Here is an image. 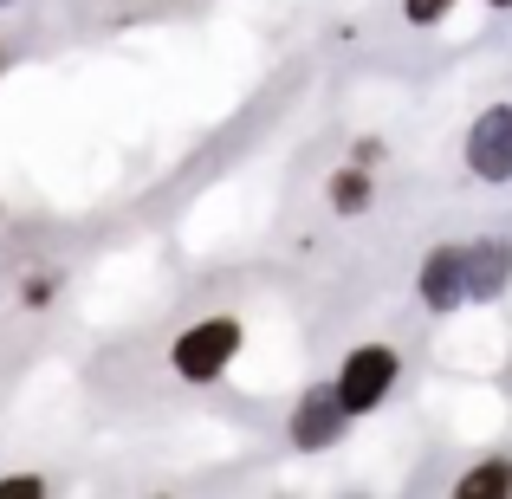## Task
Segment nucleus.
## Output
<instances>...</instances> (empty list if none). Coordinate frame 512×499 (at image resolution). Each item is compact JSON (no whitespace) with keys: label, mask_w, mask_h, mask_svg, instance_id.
Returning <instances> with one entry per match:
<instances>
[{"label":"nucleus","mask_w":512,"mask_h":499,"mask_svg":"<svg viewBox=\"0 0 512 499\" xmlns=\"http://www.w3.org/2000/svg\"><path fill=\"white\" fill-rule=\"evenodd\" d=\"M448 7H454V0H402V13H409L415 26H435V20H441Z\"/></svg>","instance_id":"1a4fd4ad"},{"label":"nucleus","mask_w":512,"mask_h":499,"mask_svg":"<svg viewBox=\"0 0 512 499\" xmlns=\"http://www.w3.org/2000/svg\"><path fill=\"white\" fill-rule=\"evenodd\" d=\"M344 402H338V389H305V402H299V415H292V441L299 448H331V441L344 435Z\"/></svg>","instance_id":"20e7f679"},{"label":"nucleus","mask_w":512,"mask_h":499,"mask_svg":"<svg viewBox=\"0 0 512 499\" xmlns=\"http://www.w3.org/2000/svg\"><path fill=\"white\" fill-rule=\"evenodd\" d=\"M389 383H396V350H383V344L350 350V357H344V376H338V402H344V415L376 409V402L389 396Z\"/></svg>","instance_id":"f03ea898"},{"label":"nucleus","mask_w":512,"mask_h":499,"mask_svg":"<svg viewBox=\"0 0 512 499\" xmlns=\"http://www.w3.org/2000/svg\"><path fill=\"white\" fill-rule=\"evenodd\" d=\"M422 299L435 305V312H454V305L467 299L461 292V247H435L422 260Z\"/></svg>","instance_id":"423d86ee"},{"label":"nucleus","mask_w":512,"mask_h":499,"mask_svg":"<svg viewBox=\"0 0 512 499\" xmlns=\"http://www.w3.org/2000/svg\"><path fill=\"white\" fill-rule=\"evenodd\" d=\"M0 499H39V480H0Z\"/></svg>","instance_id":"9d476101"},{"label":"nucleus","mask_w":512,"mask_h":499,"mask_svg":"<svg viewBox=\"0 0 512 499\" xmlns=\"http://www.w3.org/2000/svg\"><path fill=\"white\" fill-rule=\"evenodd\" d=\"M331 208H338V214H363V208H370V182H363L357 169L331 175Z\"/></svg>","instance_id":"6e6552de"},{"label":"nucleus","mask_w":512,"mask_h":499,"mask_svg":"<svg viewBox=\"0 0 512 499\" xmlns=\"http://www.w3.org/2000/svg\"><path fill=\"white\" fill-rule=\"evenodd\" d=\"M240 350V325L234 318H201L195 331H182L175 337V376H188V383H208V376H221L227 370V357Z\"/></svg>","instance_id":"f257e3e1"},{"label":"nucleus","mask_w":512,"mask_h":499,"mask_svg":"<svg viewBox=\"0 0 512 499\" xmlns=\"http://www.w3.org/2000/svg\"><path fill=\"white\" fill-rule=\"evenodd\" d=\"M493 7H512V0H493Z\"/></svg>","instance_id":"9b49d317"},{"label":"nucleus","mask_w":512,"mask_h":499,"mask_svg":"<svg viewBox=\"0 0 512 499\" xmlns=\"http://www.w3.org/2000/svg\"><path fill=\"white\" fill-rule=\"evenodd\" d=\"M467 169L480 182H512V111L493 104L474 130H467Z\"/></svg>","instance_id":"7ed1b4c3"},{"label":"nucleus","mask_w":512,"mask_h":499,"mask_svg":"<svg viewBox=\"0 0 512 499\" xmlns=\"http://www.w3.org/2000/svg\"><path fill=\"white\" fill-rule=\"evenodd\" d=\"M512 487V461H487L461 480V499H487V493H506Z\"/></svg>","instance_id":"0eeeda50"},{"label":"nucleus","mask_w":512,"mask_h":499,"mask_svg":"<svg viewBox=\"0 0 512 499\" xmlns=\"http://www.w3.org/2000/svg\"><path fill=\"white\" fill-rule=\"evenodd\" d=\"M512 279V247H500V240H480V247L461 253V292L467 299H500Z\"/></svg>","instance_id":"39448f33"}]
</instances>
